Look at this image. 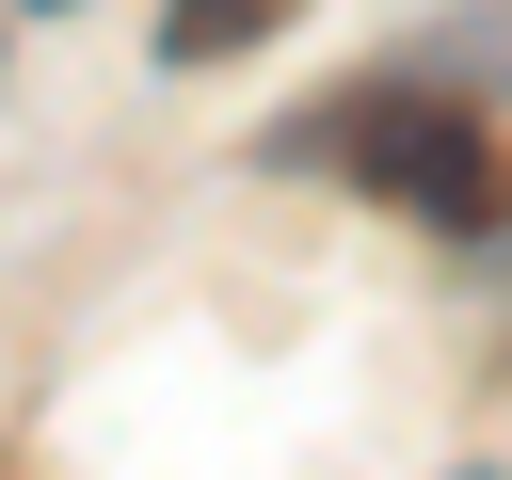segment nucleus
I'll return each mask as SVG.
<instances>
[{"mask_svg": "<svg viewBox=\"0 0 512 480\" xmlns=\"http://www.w3.org/2000/svg\"><path fill=\"white\" fill-rule=\"evenodd\" d=\"M288 160H336L352 192H400L416 224H480V208H496V144H480L448 96H352V112L288 128Z\"/></svg>", "mask_w": 512, "mask_h": 480, "instance_id": "nucleus-1", "label": "nucleus"}, {"mask_svg": "<svg viewBox=\"0 0 512 480\" xmlns=\"http://www.w3.org/2000/svg\"><path fill=\"white\" fill-rule=\"evenodd\" d=\"M304 0H160V64H224V48H256V32H288Z\"/></svg>", "mask_w": 512, "mask_h": 480, "instance_id": "nucleus-2", "label": "nucleus"}]
</instances>
